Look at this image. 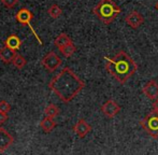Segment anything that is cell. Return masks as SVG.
<instances>
[{"mask_svg":"<svg viewBox=\"0 0 158 155\" xmlns=\"http://www.w3.org/2000/svg\"><path fill=\"white\" fill-rule=\"evenodd\" d=\"M92 130V126L87 123L84 119H80L79 121L75 123V125L73 126V132L77 134V136L79 138H84L87 136V134H89V132Z\"/></svg>","mask_w":158,"mask_h":155,"instance_id":"obj_10","label":"cell"},{"mask_svg":"<svg viewBox=\"0 0 158 155\" xmlns=\"http://www.w3.org/2000/svg\"><path fill=\"white\" fill-rule=\"evenodd\" d=\"M8 121V113H4V112H0V126L3 125L6 122Z\"/></svg>","mask_w":158,"mask_h":155,"instance_id":"obj_22","label":"cell"},{"mask_svg":"<svg viewBox=\"0 0 158 155\" xmlns=\"http://www.w3.org/2000/svg\"><path fill=\"white\" fill-rule=\"evenodd\" d=\"M11 111V105L6 100L0 101V112H4V113H9Z\"/></svg>","mask_w":158,"mask_h":155,"instance_id":"obj_21","label":"cell"},{"mask_svg":"<svg viewBox=\"0 0 158 155\" xmlns=\"http://www.w3.org/2000/svg\"><path fill=\"white\" fill-rule=\"evenodd\" d=\"M71 42H72V40H71L70 37H69L67 34H64V32H61L60 35H58V36L55 38L54 45L56 46V48H61L63 46L67 45V44H69V43H71Z\"/></svg>","mask_w":158,"mask_h":155,"instance_id":"obj_15","label":"cell"},{"mask_svg":"<svg viewBox=\"0 0 158 155\" xmlns=\"http://www.w3.org/2000/svg\"><path fill=\"white\" fill-rule=\"evenodd\" d=\"M11 64H13V66H14L15 68H17V69H23V68L27 65V61H26V58L23 55L16 53Z\"/></svg>","mask_w":158,"mask_h":155,"instance_id":"obj_18","label":"cell"},{"mask_svg":"<svg viewBox=\"0 0 158 155\" xmlns=\"http://www.w3.org/2000/svg\"><path fill=\"white\" fill-rule=\"evenodd\" d=\"M106 69L117 82L124 84L135 73L138 66L125 51H119L113 58L104 57Z\"/></svg>","mask_w":158,"mask_h":155,"instance_id":"obj_2","label":"cell"},{"mask_svg":"<svg viewBox=\"0 0 158 155\" xmlns=\"http://www.w3.org/2000/svg\"><path fill=\"white\" fill-rule=\"evenodd\" d=\"M121 12V8L113 0H101L93 9V13L97 15V17L102 23L106 24V25L112 23Z\"/></svg>","mask_w":158,"mask_h":155,"instance_id":"obj_3","label":"cell"},{"mask_svg":"<svg viewBox=\"0 0 158 155\" xmlns=\"http://www.w3.org/2000/svg\"><path fill=\"white\" fill-rule=\"evenodd\" d=\"M6 9H13L19 4V0H0Z\"/></svg>","mask_w":158,"mask_h":155,"instance_id":"obj_20","label":"cell"},{"mask_svg":"<svg viewBox=\"0 0 158 155\" xmlns=\"http://www.w3.org/2000/svg\"><path fill=\"white\" fill-rule=\"evenodd\" d=\"M48 15L52 17V19H57L58 17L61 16V14H63V9H61L58 4L54 3V4H52L50 8H48Z\"/></svg>","mask_w":158,"mask_h":155,"instance_id":"obj_19","label":"cell"},{"mask_svg":"<svg viewBox=\"0 0 158 155\" xmlns=\"http://www.w3.org/2000/svg\"><path fill=\"white\" fill-rule=\"evenodd\" d=\"M15 19H16L17 23L22 24V25H27L28 27H30V29L32 30L33 35H35V39L38 40L39 44H41V45H42V40L39 38V36L35 34V31L33 30V28L31 27V21L33 19V14H32L31 11L28 10L27 8H22L21 10H19V12L16 13V15H15Z\"/></svg>","mask_w":158,"mask_h":155,"instance_id":"obj_5","label":"cell"},{"mask_svg":"<svg viewBox=\"0 0 158 155\" xmlns=\"http://www.w3.org/2000/svg\"><path fill=\"white\" fill-rule=\"evenodd\" d=\"M50 90L64 103L72 101L85 87V83L69 67L64 68L48 83Z\"/></svg>","mask_w":158,"mask_h":155,"instance_id":"obj_1","label":"cell"},{"mask_svg":"<svg viewBox=\"0 0 158 155\" xmlns=\"http://www.w3.org/2000/svg\"><path fill=\"white\" fill-rule=\"evenodd\" d=\"M101 111L106 117L112 119V117H114L115 115H117V114L119 113V111H121V106H119L116 101L110 99V100H106V103L101 106Z\"/></svg>","mask_w":158,"mask_h":155,"instance_id":"obj_7","label":"cell"},{"mask_svg":"<svg viewBox=\"0 0 158 155\" xmlns=\"http://www.w3.org/2000/svg\"><path fill=\"white\" fill-rule=\"evenodd\" d=\"M4 46L17 52L22 46V40L17 35H10L4 41Z\"/></svg>","mask_w":158,"mask_h":155,"instance_id":"obj_12","label":"cell"},{"mask_svg":"<svg viewBox=\"0 0 158 155\" xmlns=\"http://www.w3.org/2000/svg\"><path fill=\"white\" fill-rule=\"evenodd\" d=\"M59 51H60L61 55H63L64 57L69 58V57H71L75 53V51H77V46L73 44V42H71V43L67 44V45L63 46L61 48H59Z\"/></svg>","mask_w":158,"mask_h":155,"instance_id":"obj_17","label":"cell"},{"mask_svg":"<svg viewBox=\"0 0 158 155\" xmlns=\"http://www.w3.org/2000/svg\"><path fill=\"white\" fill-rule=\"evenodd\" d=\"M14 143V137L3 127H0V152H6Z\"/></svg>","mask_w":158,"mask_h":155,"instance_id":"obj_8","label":"cell"},{"mask_svg":"<svg viewBox=\"0 0 158 155\" xmlns=\"http://www.w3.org/2000/svg\"><path fill=\"white\" fill-rule=\"evenodd\" d=\"M61 64H63V61L55 52H48L41 61V65L48 72H54L60 67Z\"/></svg>","mask_w":158,"mask_h":155,"instance_id":"obj_6","label":"cell"},{"mask_svg":"<svg viewBox=\"0 0 158 155\" xmlns=\"http://www.w3.org/2000/svg\"><path fill=\"white\" fill-rule=\"evenodd\" d=\"M153 110L158 112V98H156L154 100V103H153Z\"/></svg>","mask_w":158,"mask_h":155,"instance_id":"obj_23","label":"cell"},{"mask_svg":"<svg viewBox=\"0 0 158 155\" xmlns=\"http://www.w3.org/2000/svg\"><path fill=\"white\" fill-rule=\"evenodd\" d=\"M56 125L57 123L54 121V119L48 116H45L40 122V128H41L44 134H50L51 132H53V129L56 127Z\"/></svg>","mask_w":158,"mask_h":155,"instance_id":"obj_14","label":"cell"},{"mask_svg":"<svg viewBox=\"0 0 158 155\" xmlns=\"http://www.w3.org/2000/svg\"><path fill=\"white\" fill-rule=\"evenodd\" d=\"M15 54H16L15 51L11 50V48H9L3 45V48H0V61H1L3 64H6V65L11 64L13 61V58H14Z\"/></svg>","mask_w":158,"mask_h":155,"instance_id":"obj_13","label":"cell"},{"mask_svg":"<svg viewBox=\"0 0 158 155\" xmlns=\"http://www.w3.org/2000/svg\"><path fill=\"white\" fill-rule=\"evenodd\" d=\"M142 92L150 100L154 101L158 98V83L155 80H151L142 87Z\"/></svg>","mask_w":158,"mask_h":155,"instance_id":"obj_9","label":"cell"},{"mask_svg":"<svg viewBox=\"0 0 158 155\" xmlns=\"http://www.w3.org/2000/svg\"><path fill=\"white\" fill-rule=\"evenodd\" d=\"M155 8H156V10L158 11V1L156 2V4H155Z\"/></svg>","mask_w":158,"mask_h":155,"instance_id":"obj_24","label":"cell"},{"mask_svg":"<svg viewBox=\"0 0 158 155\" xmlns=\"http://www.w3.org/2000/svg\"><path fill=\"white\" fill-rule=\"evenodd\" d=\"M58 114H59V108L56 105H54V103H50L44 109V115L48 117L55 119L56 116H58Z\"/></svg>","mask_w":158,"mask_h":155,"instance_id":"obj_16","label":"cell"},{"mask_svg":"<svg viewBox=\"0 0 158 155\" xmlns=\"http://www.w3.org/2000/svg\"><path fill=\"white\" fill-rule=\"evenodd\" d=\"M141 127L153 138H158V112L152 110L144 119L140 121Z\"/></svg>","mask_w":158,"mask_h":155,"instance_id":"obj_4","label":"cell"},{"mask_svg":"<svg viewBox=\"0 0 158 155\" xmlns=\"http://www.w3.org/2000/svg\"><path fill=\"white\" fill-rule=\"evenodd\" d=\"M125 22L132 29H138L144 23V17L138 11H132L126 16Z\"/></svg>","mask_w":158,"mask_h":155,"instance_id":"obj_11","label":"cell"}]
</instances>
